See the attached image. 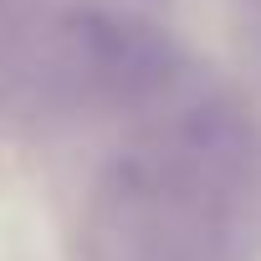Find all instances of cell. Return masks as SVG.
Returning <instances> with one entry per match:
<instances>
[{
	"mask_svg": "<svg viewBox=\"0 0 261 261\" xmlns=\"http://www.w3.org/2000/svg\"><path fill=\"white\" fill-rule=\"evenodd\" d=\"M246 149V128L200 102L159 144L118 159L97 190V261H220Z\"/></svg>",
	"mask_w": 261,
	"mask_h": 261,
	"instance_id": "1",
	"label": "cell"
},
{
	"mask_svg": "<svg viewBox=\"0 0 261 261\" xmlns=\"http://www.w3.org/2000/svg\"><path fill=\"white\" fill-rule=\"evenodd\" d=\"M77 62L87 67L92 82L123 97H144L169 82V46L144 31L139 21L118 16H77Z\"/></svg>",
	"mask_w": 261,
	"mask_h": 261,
	"instance_id": "2",
	"label": "cell"
}]
</instances>
